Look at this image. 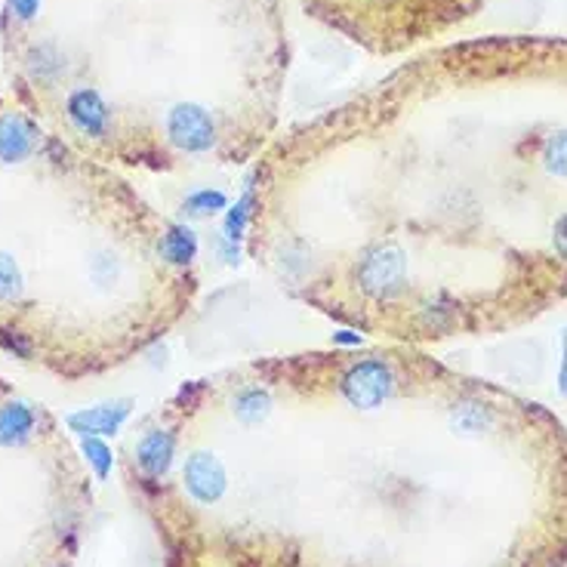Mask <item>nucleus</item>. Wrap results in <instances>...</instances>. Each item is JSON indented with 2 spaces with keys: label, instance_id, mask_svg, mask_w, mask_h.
<instances>
[{
  "label": "nucleus",
  "instance_id": "1",
  "mask_svg": "<svg viewBox=\"0 0 567 567\" xmlns=\"http://www.w3.org/2000/svg\"><path fill=\"white\" fill-rule=\"evenodd\" d=\"M358 284L371 299H395L407 284V260L401 247L376 243L358 262Z\"/></svg>",
  "mask_w": 567,
  "mask_h": 567
},
{
  "label": "nucleus",
  "instance_id": "2",
  "mask_svg": "<svg viewBox=\"0 0 567 567\" xmlns=\"http://www.w3.org/2000/svg\"><path fill=\"white\" fill-rule=\"evenodd\" d=\"M395 392V373L386 361H358L342 376V395L358 410H373L389 401Z\"/></svg>",
  "mask_w": 567,
  "mask_h": 567
},
{
  "label": "nucleus",
  "instance_id": "3",
  "mask_svg": "<svg viewBox=\"0 0 567 567\" xmlns=\"http://www.w3.org/2000/svg\"><path fill=\"white\" fill-rule=\"evenodd\" d=\"M167 136L179 151L201 155L211 151L216 143V124L207 109H201L195 102H179L173 112L167 114Z\"/></svg>",
  "mask_w": 567,
  "mask_h": 567
},
{
  "label": "nucleus",
  "instance_id": "4",
  "mask_svg": "<svg viewBox=\"0 0 567 567\" xmlns=\"http://www.w3.org/2000/svg\"><path fill=\"white\" fill-rule=\"evenodd\" d=\"M182 481H185V490H189L197 502L211 506V502H216L226 494V466H223L219 456L211 454V451H197V454H192L185 460Z\"/></svg>",
  "mask_w": 567,
  "mask_h": 567
},
{
  "label": "nucleus",
  "instance_id": "5",
  "mask_svg": "<svg viewBox=\"0 0 567 567\" xmlns=\"http://www.w3.org/2000/svg\"><path fill=\"white\" fill-rule=\"evenodd\" d=\"M131 417V405L127 401H112V405H97L78 410V413H68V429L78 432L81 438H105L117 435L124 420Z\"/></svg>",
  "mask_w": 567,
  "mask_h": 567
},
{
  "label": "nucleus",
  "instance_id": "6",
  "mask_svg": "<svg viewBox=\"0 0 567 567\" xmlns=\"http://www.w3.org/2000/svg\"><path fill=\"white\" fill-rule=\"evenodd\" d=\"M37 148V127L25 114H3L0 117V161L19 163L32 158Z\"/></svg>",
  "mask_w": 567,
  "mask_h": 567
},
{
  "label": "nucleus",
  "instance_id": "7",
  "mask_svg": "<svg viewBox=\"0 0 567 567\" xmlns=\"http://www.w3.org/2000/svg\"><path fill=\"white\" fill-rule=\"evenodd\" d=\"M68 117L83 136H93V139L105 136L109 131V105L90 87H81L68 97Z\"/></svg>",
  "mask_w": 567,
  "mask_h": 567
},
{
  "label": "nucleus",
  "instance_id": "8",
  "mask_svg": "<svg viewBox=\"0 0 567 567\" xmlns=\"http://www.w3.org/2000/svg\"><path fill=\"white\" fill-rule=\"evenodd\" d=\"M173 454H177V438L167 429H151L136 447V463L148 478H163L173 466Z\"/></svg>",
  "mask_w": 567,
  "mask_h": 567
},
{
  "label": "nucleus",
  "instance_id": "9",
  "mask_svg": "<svg viewBox=\"0 0 567 567\" xmlns=\"http://www.w3.org/2000/svg\"><path fill=\"white\" fill-rule=\"evenodd\" d=\"M34 429V410L22 401L0 407V447H22L29 444Z\"/></svg>",
  "mask_w": 567,
  "mask_h": 567
},
{
  "label": "nucleus",
  "instance_id": "10",
  "mask_svg": "<svg viewBox=\"0 0 567 567\" xmlns=\"http://www.w3.org/2000/svg\"><path fill=\"white\" fill-rule=\"evenodd\" d=\"M163 260L173 265H189L197 257V238L189 226H170L161 241Z\"/></svg>",
  "mask_w": 567,
  "mask_h": 567
},
{
  "label": "nucleus",
  "instance_id": "11",
  "mask_svg": "<svg viewBox=\"0 0 567 567\" xmlns=\"http://www.w3.org/2000/svg\"><path fill=\"white\" fill-rule=\"evenodd\" d=\"M272 410V395L260 386H250V389L238 392L235 398V417L243 422V426H260Z\"/></svg>",
  "mask_w": 567,
  "mask_h": 567
},
{
  "label": "nucleus",
  "instance_id": "12",
  "mask_svg": "<svg viewBox=\"0 0 567 567\" xmlns=\"http://www.w3.org/2000/svg\"><path fill=\"white\" fill-rule=\"evenodd\" d=\"M451 426H454L460 435H481V432H487L494 426V413H490V407L466 401V405L454 407Z\"/></svg>",
  "mask_w": 567,
  "mask_h": 567
},
{
  "label": "nucleus",
  "instance_id": "13",
  "mask_svg": "<svg viewBox=\"0 0 567 567\" xmlns=\"http://www.w3.org/2000/svg\"><path fill=\"white\" fill-rule=\"evenodd\" d=\"M29 71H32L37 81H53L66 71V56L53 44H41L29 53Z\"/></svg>",
  "mask_w": 567,
  "mask_h": 567
},
{
  "label": "nucleus",
  "instance_id": "14",
  "mask_svg": "<svg viewBox=\"0 0 567 567\" xmlns=\"http://www.w3.org/2000/svg\"><path fill=\"white\" fill-rule=\"evenodd\" d=\"M250 211H253V185H247L243 189L241 201L231 207V211L226 213V226H223V231H226V241H241L243 238V228H247V223H250Z\"/></svg>",
  "mask_w": 567,
  "mask_h": 567
},
{
  "label": "nucleus",
  "instance_id": "15",
  "mask_svg": "<svg viewBox=\"0 0 567 567\" xmlns=\"http://www.w3.org/2000/svg\"><path fill=\"white\" fill-rule=\"evenodd\" d=\"M25 291V277H22V269H19L16 257L10 253H0V299L3 303H13Z\"/></svg>",
  "mask_w": 567,
  "mask_h": 567
},
{
  "label": "nucleus",
  "instance_id": "16",
  "mask_svg": "<svg viewBox=\"0 0 567 567\" xmlns=\"http://www.w3.org/2000/svg\"><path fill=\"white\" fill-rule=\"evenodd\" d=\"M81 451L87 456V463L93 466L99 478L105 481L109 475H112V466H114V456H112V447L102 441V438H81Z\"/></svg>",
  "mask_w": 567,
  "mask_h": 567
},
{
  "label": "nucleus",
  "instance_id": "17",
  "mask_svg": "<svg viewBox=\"0 0 567 567\" xmlns=\"http://www.w3.org/2000/svg\"><path fill=\"white\" fill-rule=\"evenodd\" d=\"M228 197L223 192H216V189H201L195 195L185 197V204H182V211L189 213V216H211V213H219L226 211Z\"/></svg>",
  "mask_w": 567,
  "mask_h": 567
},
{
  "label": "nucleus",
  "instance_id": "18",
  "mask_svg": "<svg viewBox=\"0 0 567 567\" xmlns=\"http://www.w3.org/2000/svg\"><path fill=\"white\" fill-rule=\"evenodd\" d=\"M543 161H546V170H549V173L567 179V133L552 136L549 143H546V148H543Z\"/></svg>",
  "mask_w": 567,
  "mask_h": 567
},
{
  "label": "nucleus",
  "instance_id": "19",
  "mask_svg": "<svg viewBox=\"0 0 567 567\" xmlns=\"http://www.w3.org/2000/svg\"><path fill=\"white\" fill-rule=\"evenodd\" d=\"M454 321V308L438 306V303H426L422 306V325L432 327V330H444V327Z\"/></svg>",
  "mask_w": 567,
  "mask_h": 567
},
{
  "label": "nucleus",
  "instance_id": "20",
  "mask_svg": "<svg viewBox=\"0 0 567 567\" xmlns=\"http://www.w3.org/2000/svg\"><path fill=\"white\" fill-rule=\"evenodd\" d=\"M10 10H13L16 19H22V22H32V19L41 13V0H10Z\"/></svg>",
  "mask_w": 567,
  "mask_h": 567
},
{
  "label": "nucleus",
  "instance_id": "21",
  "mask_svg": "<svg viewBox=\"0 0 567 567\" xmlns=\"http://www.w3.org/2000/svg\"><path fill=\"white\" fill-rule=\"evenodd\" d=\"M0 345L7 349V352H13V355L19 358H29V342L22 340V337H16V333H0Z\"/></svg>",
  "mask_w": 567,
  "mask_h": 567
},
{
  "label": "nucleus",
  "instance_id": "22",
  "mask_svg": "<svg viewBox=\"0 0 567 567\" xmlns=\"http://www.w3.org/2000/svg\"><path fill=\"white\" fill-rule=\"evenodd\" d=\"M555 250H558L562 260H567V216L555 223Z\"/></svg>",
  "mask_w": 567,
  "mask_h": 567
},
{
  "label": "nucleus",
  "instance_id": "23",
  "mask_svg": "<svg viewBox=\"0 0 567 567\" xmlns=\"http://www.w3.org/2000/svg\"><path fill=\"white\" fill-rule=\"evenodd\" d=\"M333 342H340V345H358V342H361V337H358V333H352V330H340V333H333Z\"/></svg>",
  "mask_w": 567,
  "mask_h": 567
},
{
  "label": "nucleus",
  "instance_id": "24",
  "mask_svg": "<svg viewBox=\"0 0 567 567\" xmlns=\"http://www.w3.org/2000/svg\"><path fill=\"white\" fill-rule=\"evenodd\" d=\"M562 392L567 395V337H565V361H562Z\"/></svg>",
  "mask_w": 567,
  "mask_h": 567
}]
</instances>
